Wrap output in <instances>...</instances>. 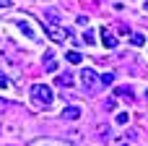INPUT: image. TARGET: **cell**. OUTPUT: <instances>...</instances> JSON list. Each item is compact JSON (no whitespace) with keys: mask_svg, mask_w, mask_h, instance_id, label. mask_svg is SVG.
<instances>
[{"mask_svg":"<svg viewBox=\"0 0 148 146\" xmlns=\"http://www.w3.org/2000/svg\"><path fill=\"white\" fill-rule=\"evenodd\" d=\"M31 99H34V104L49 107L52 99H55V94H52V89H49L47 84H34V86H31Z\"/></svg>","mask_w":148,"mask_h":146,"instance_id":"1","label":"cell"},{"mask_svg":"<svg viewBox=\"0 0 148 146\" xmlns=\"http://www.w3.org/2000/svg\"><path fill=\"white\" fill-rule=\"evenodd\" d=\"M81 84H83V89L86 91H96L101 84H99V73H94L91 68H83L81 71Z\"/></svg>","mask_w":148,"mask_h":146,"instance_id":"2","label":"cell"},{"mask_svg":"<svg viewBox=\"0 0 148 146\" xmlns=\"http://www.w3.org/2000/svg\"><path fill=\"white\" fill-rule=\"evenodd\" d=\"M47 34H49L55 42H65V39H70V29H60V26H49V24H47Z\"/></svg>","mask_w":148,"mask_h":146,"instance_id":"3","label":"cell"},{"mask_svg":"<svg viewBox=\"0 0 148 146\" xmlns=\"http://www.w3.org/2000/svg\"><path fill=\"white\" fill-rule=\"evenodd\" d=\"M44 71H47V73H57V57H55L52 50L44 52Z\"/></svg>","mask_w":148,"mask_h":146,"instance_id":"4","label":"cell"},{"mask_svg":"<svg viewBox=\"0 0 148 146\" xmlns=\"http://www.w3.org/2000/svg\"><path fill=\"white\" fill-rule=\"evenodd\" d=\"M101 42H104V47H109V50L117 47V37H114L112 31H107V26L101 29Z\"/></svg>","mask_w":148,"mask_h":146,"instance_id":"5","label":"cell"},{"mask_svg":"<svg viewBox=\"0 0 148 146\" xmlns=\"http://www.w3.org/2000/svg\"><path fill=\"white\" fill-rule=\"evenodd\" d=\"M62 118H65V120H78V118H81V107H75V104L65 107V110H62Z\"/></svg>","mask_w":148,"mask_h":146,"instance_id":"6","label":"cell"},{"mask_svg":"<svg viewBox=\"0 0 148 146\" xmlns=\"http://www.w3.org/2000/svg\"><path fill=\"white\" fill-rule=\"evenodd\" d=\"M65 57H68V63H73V65H81V63H83V55H81V52H75V50H70Z\"/></svg>","mask_w":148,"mask_h":146,"instance_id":"7","label":"cell"},{"mask_svg":"<svg viewBox=\"0 0 148 146\" xmlns=\"http://www.w3.org/2000/svg\"><path fill=\"white\" fill-rule=\"evenodd\" d=\"M18 29H21L26 37H31V39L36 37V34H34V29H31V24H26V21H18Z\"/></svg>","mask_w":148,"mask_h":146,"instance_id":"8","label":"cell"},{"mask_svg":"<svg viewBox=\"0 0 148 146\" xmlns=\"http://www.w3.org/2000/svg\"><path fill=\"white\" fill-rule=\"evenodd\" d=\"M55 81H57V86H70V84H73V76H70V73H62V76H57Z\"/></svg>","mask_w":148,"mask_h":146,"instance_id":"9","label":"cell"},{"mask_svg":"<svg viewBox=\"0 0 148 146\" xmlns=\"http://www.w3.org/2000/svg\"><path fill=\"white\" fill-rule=\"evenodd\" d=\"M99 84H101V86L114 84V73H101V76H99Z\"/></svg>","mask_w":148,"mask_h":146,"instance_id":"10","label":"cell"},{"mask_svg":"<svg viewBox=\"0 0 148 146\" xmlns=\"http://www.w3.org/2000/svg\"><path fill=\"white\" fill-rule=\"evenodd\" d=\"M117 97H122V99H133V89H130V86H120V89H117Z\"/></svg>","mask_w":148,"mask_h":146,"instance_id":"11","label":"cell"},{"mask_svg":"<svg viewBox=\"0 0 148 146\" xmlns=\"http://www.w3.org/2000/svg\"><path fill=\"white\" fill-rule=\"evenodd\" d=\"M130 42H133V44H138V47H140V44H146V37H143V34H140V31H135V34H133V37H130Z\"/></svg>","mask_w":148,"mask_h":146,"instance_id":"12","label":"cell"},{"mask_svg":"<svg viewBox=\"0 0 148 146\" xmlns=\"http://www.w3.org/2000/svg\"><path fill=\"white\" fill-rule=\"evenodd\" d=\"M127 120H130V115H127V112H120V115H117V123H120V125H125Z\"/></svg>","mask_w":148,"mask_h":146,"instance_id":"13","label":"cell"},{"mask_svg":"<svg viewBox=\"0 0 148 146\" xmlns=\"http://www.w3.org/2000/svg\"><path fill=\"white\" fill-rule=\"evenodd\" d=\"M83 42H86V44H94V31H86V34H83Z\"/></svg>","mask_w":148,"mask_h":146,"instance_id":"14","label":"cell"},{"mask_svg":"<svg viewBox=\"0 0 148 146\" xmlns=\"http://www.w3.org/2000/svg\"><path fill=\"white\" fill-rule=\"evenodd\" d=\"M31 146H65V144H47V141H34Z\"/></svg>","mask_w":148,"mask_h":146,"instance_id":"15","label":"cell"},{"mask_svg":"<svg viewBox=\"0 0 148 146\" xmlns=\"http://www.w3.org/2000/svg\"><path fill=\"white\" fill-rule=\"evenodd\" d=\"M0 86H3V89L8 86V78H5V76H0Z\"/></svg>","mask_w":148,"mask_h":146,"instance_id":"16","label":"cell"},{"mask_svg":"<svg viewBox=\"0 0 148 146\" xmlns=\"http://www.w3.org/2000/svg\"><path fill=\"white\" fill-rule=\"evenodd\" d=\"M0 5H8V0H0Z\"/></svg>","mask_w":148,"mask_h":146,"instance_id":"17","label":"cell"},{"mask_svg":"<svg viewBox=\"0 0 148 146\" xmlns=\"http://www.w3.org/2000/svg\"><path fill=\"white\" fill-rule=\"evenodd\" d=\"M143 8H146V10H148V0H146V5H143Z\"/></svg>","mask_w":148,"mask_h":146,"instance_id":"18","label":"cell"},{"mask_svg":"<svg viewBox=\"0 0 148 146\" xmlns=\"http://www.w3.org/2000/svg\"><path fill=\"white\" fill-rule=\"evenodd\" d=\"M146 97H148V91H146Z\"/></svg>","mask_w":148,"mask_h":146,"instance_id":"19","label":"cell"}]
</instances>
